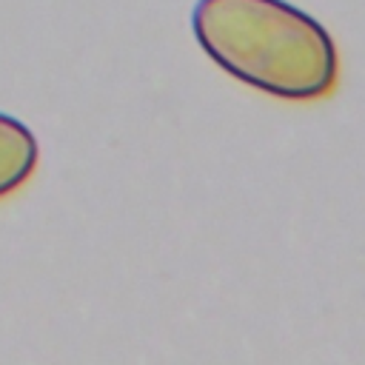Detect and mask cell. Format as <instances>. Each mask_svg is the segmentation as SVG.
<instances>
[{"label":"cell","instance_id":"obj_2","mask_svg":"<svg viewBox=\"0 0 365 365\" xmlns=\"http://www.w3.org/2000/svg\"><path fill=\"white\" fill-rule=\"evenodd\" d=\"M37 140L34 131L11 114L0 111V200L14 194L37 168Z\"/></svg>","mask_w":365,"mask_h":365},{"label":"cell","instance_id":"obj_1","mask_svg":"<svg viewBox=\"0 0 365 365\" xmlns=\"http://www.w3.org/2000/svg\"><path fill=\"white\" fill-rule=\"evenodd\" d=\"M191 29L225 74L262 94L305 103L336 88L334 37L285 0H197Z\"/></svg>","mask_w":365,"mask_h":365}]
</instances>
